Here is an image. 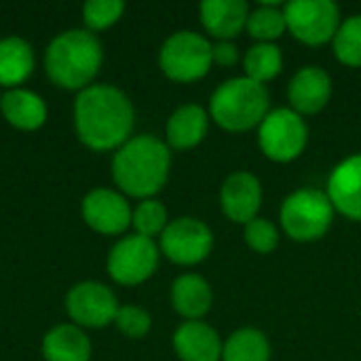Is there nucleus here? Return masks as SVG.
I'll use <instances>...</instances> for the list:
<instances>
[{
  "label": "nucleus",
  "instance_id": "f257e3e1",
  "mask_svg": "<svg viewBox=\"0 0 361 361\" xmlns=\"http://www.w3.org/2000/svg\"><path fill=\"white\" fill-rule=\"evenodd\" d=\"M133 123L135 112L131 99L112 85H89L76 97V135L91 150H118L131 140Z\"/></svg>",
  "mask_w": 361,
  "mask_h": 361
},
{
  "label": "nucleus",
  "instance_id": "f03ea898",
  "mask_svg": "<svg viewBox=\"0 0 361 361\" xmlns=\"http://www.w3.org/2000/svg\"><path fill=\"white\" fill-rule=\"evenodd\" d=\"M171 152L154 135H135L127 140L112 159V178L116 186L135 199H152L167 182Z\"/></svg>",
  "mask_w": 361,
  "mask_h": 361
},
{
  "label": "nucleus",
  "instance_id": "7ed1b4c3",
  "mask_svg": "<svg viewBox=\"0 0 361 361\" xmlns=\"http://www.w3.org/2000/svg\"><path fill=\"white\" fill-rule=\"evenodd\" d=\"M104 51L89 30H68L57 34L47 47L44 70L53 85L70 91H82L97 76Z\"/></svg>",
  "mask_w": 361,
  "mask_h": 361
},
{
  "label": "nucleus",
  "instance_id": "20e7f679",
  "mask_svg": "<svg viewBox=\"0 0 361 361\" xmlns=\"http://www.w3.org/2000/svg\"><path fill=\"white\" fill-rule=\"evenodd\" d=\"M267 114L269 91L247 76L224 80L209 99V116L228 133H243L260 127Z\"/></svg>",
  "mask_w": 361,
  "mask_h": 361
},
{
  "label": "nucleus",
  "instance_id": "39448f33",
  "mask_svg": "<svg viewBox=\"0 0 361 361\" xmlns=\"http://www.w3.org/2000/svg\"><path fill=\"white\" fill-rule=\"evenodd\" d=\"M334 205L324 190L300 188L286 197L279 220L283 233L298 243L319 241L334 222Z\"/></svg>",
  "mask_w": 361,
  "mask_h": 361
},
{
  "label": "nucleus",
  "instance_id": "423d86ee",
  "mask_svg": "<svg viewBox=\"0 0 361 361\" xmlns=\"http://www.w3.org/2000/svg\"><path fill=\"white\" fill-rule=\"evenodd\" d=\"M212 63L209 40L190 30L171 34L159 53V66L163 74L173 82L201 80L209 72Z\"/></svg>",
  "mask_w": 361,
  "mask_h": 361
},
{
  "label": "nucleus",
  "instance_id": "0eeeda50",
  "mask_svg": "<svg viewBox=\"0 0 361 361\" xmlns=\"http://www.w3.org/2000/svg\"><path fill=\"white\" fill-rule=\"evenodd\" d=\"M309 142V127L305 118L292 108H277L264 116L258 127V146L267 159L275 163H290L298 159Z\"/></svg>",
  "mask_w": 361,
  "mask_h": 361
},
{
  "label": "nucleus",
  "instance_id": "6e6552de",
  "mask_svg": "<svg viewBox=\"0 0 361 361\" xmlns=\"http://www.w3.org/2000/svg\"><path fill=\"white\" fill-rule=\"evenodd\" d=\"M283 15L292 36L309 47L332 42L341 27V11L332 0H292Z\"/></svg>",
  "mask_w": 361,
  "mask_h": 361
},
{
  "label": "nucleus",
  "instance_id": "1a4fd4ad",
  "mask_svg": "<svg viewBox=\"0 0 361 361\" xmlns=\"http://www.w3.org/2000/svg\"><path fill=\"white\" fill-rule=\"evenodd\" d=\"M159 267V247L152 239L129 235L116 241L108 254V273L121 286H140L154 275Z\"/></svg>",
  "mask_w": 361,
  "mask_h": 361
},
{
  "label": "nucleus",
  "instance_id": "9d476101",
  "mask_svg": "<svg viewBox=\"0 0 361 361\" xmlns=\"http://www.w3.org/2000/svg\"><path fill=\"white\" fill-rule=\"evenodd\" d=\"M214 250L212 228L190 216L176 218L161 233V252L176 264L192 267L203 262Z\"/></svg>",
  "mask_w": 361,
  "mask_h": 361
},
{
  "label": "nucleus",
  "instance_id": "9b49d317",
  "mask_svg": "<svg viewBox=\"0 0 361 361\" xmlns=\"http://www.w3.org/2000/svg\"><path fill=\"white\" fill-rule=\"evenodd\" d=\"M70 319L82 328H106L114 324L118 300L114 292L99 281H80L66 296Z\"/></svg>",
  "mask_w": 361,
  "mask_h": 361
},
{
  "label": "nucleus",
  "instance_id": "f8f14e48",
  "mask_svg": "<svg viewBox=\"0 0 361 361\" xmlns=\"http://www.w3.org/2000/svg\"><path fill=\"white\" fill-rule=\"evenodd\" d=\"M82 220L89 228L102 235H121L131 226V207L123 195L110 188H95L85 195Z\"/></svg>",
  "mask_w": 361,
  "mask_h": 361
},
{
  "label": "nucleus",
  "instance_id": "ddd939ff",
  "mask_svg": "<svg viewBox=\"0 0 361 361\" xmlns=\"http://www.w3.org/2000/svg\"><path fill=\"white\" fill-rule=\"evenodd\" d=\"M262 205V184L250 171L231 173L220 188V207L235 224H250Z\"/></svg>",
  "mask_w": 361,
  "mask_h": 361
},
{
  "label": "nucleus",
  "instance_id": "4468645a",
  "mask_svg": "<svg viewBox=\"0 0 361 361\" xmlns=\"http://www.w3.org/2000/svg\"><path fill=\"white\" fill-rule=\"evenodd\" d=\"M330 97H332V78L319 66L300 68L288 85L290 106L300 116H311L322 112L328 106Z\"/></svg>",
  "mask_w": 361,
  "mask_h": 361
},
{
  "label": "nucleus",
  "instance_id": "2eb2a0df",
  "mask_svg": "<svg viewBox=\"0 0 361 361\" xmlns=\"http://www.w3.org/2000/svg\"><path fill=\"white\" fill-rule=\"evenodd\" d=\"M326 195L336 212L353 222H361V154H353L334 167Z\"/></svg>",
  "mask_w": 361,
  "mask_h": 361
},
{
  "label": "nucleus",
  "instance_id": "dca6fc26",
  "mask_svg": "<svg viewBox=\"0 0 361 361\" xmlns=\"http://www.w3.org/2000/svg\"><path fill=\"white\" fill-rule=\"evenodd\" d=\"M224 343L203 322H184L173 334V351L182 361H220Z\"/></svg>",
  "mask_w": 361,
  "mask_h": 361
},
{
  "label": "nucleus",
  "instance_id": "f3484780",
  "mask_svg": "<svg viewBox=\"0 0 361 361\" xmlns=\"http://www.w3.org/2000/svg\"><path fill=\"white\" fill-rule=\"evenodd\" d=\"M201 23L218 40L237 38L247 25L250 6L245 0H205L201 2Z\"/></svg>",
  "mask_w": 361,
  "mask_h": 361
},
{
  "label": "nucleus",
  "instance_id": "a211bd4d",
  "mask_svg": "<svg viewBox=\"0 0 361 361\" xmlns=\"http://www.w3.org/2000/svg\"><path fill=\"white\" fill-rule=\"evenodd\" d=\"M0 110L8 125L21 131L40 129L47 121V104L44 99L27 89H8L0 97Z\"/></svg>",
  "mask_w": 361,
  "mask_h": 361
},
{
  "label": "nucleus",
  "instance_id": "6ab92c4d",
  "mask_svg": "<svg viewBox=\"0 0 361 361\" xmlns=\"http://www.w3.org/2000/svg\"><path fill=\"white\" fill-rule=\"evenodd\" d=\"M214 294L209 283L195 273L180 275L171 286V305L188 322H199L212 309Z\"/></svg>",
  "mask_w": 361,
  "mask_h": 361
},
{
  "label": "nucleus",
  "instance_id": "aec40b11",
  "mask_svg": "<svg viewBox=\"0 0 361 361\" xmlns=\"http://www.w3.org/2000/svg\"><path fill=\"white\" fill-rule=\"evenodd\" d=\"M209 116L199 104L180 106L167 121V144L176 150H190L199 146L207 133Z\"/></svg>",
  "mask_w": 361,
  "mask_h": 361
},
{
  "label": "nucleus",
  "instance_id": "412c9836",
  "mask_svg": "<svg viewBox=\"0 0 361 361\" xmlns=\"http://www.w3.org/2000/svg\"><path fill=\"white\" fill-rule=\"evenodd\" d=\"M42 355L47 361H89L91 343L78 326H55L42 338Z\"/></svg>",
  "mask_w": 361,
  "mask_h": 361
},
{
  "label": "nucleus",
  "instance_id": "4be33fe9",
  "mask_svg": "<svg viewBox=\"0 0 361 361\" xmlns=\"http://www.w3.org/2000/svg\"><path fill=\"white\" fill-rule=\"evenodd\" d=\"M34 70V51L27 40L8 36L0 40V85L15 89Z\"/></svg>",
  "mask_w": 361,
  "mask_h": 361
},
{
  "label": "nucleus",
  "instance_id": "5701e85b",
  "mask_svg": "<svg viewBox=\"0 0 361 361\" xmlns=\"http://www.w3.org/2000/svg\"><path fill=\"white\" fill-rule=\"evenodd\" d=\"M222 361H271V343L264 332L241 328L226 338Z\"/></svg>",
  "mask_w": 361,
  "mask_h": 361
},
{
  "label": "nucleus",
  "instance_id": "b1692460",
  "mask_svg": "<svg viewBox=\"0 0 361 361\" xmlns=\"http://www.w3.org/2000/svg\"><path fill=\"white\" fill-rule=\"evenodd\" d=\"M245 76L254 82H269L277 78L283 70V55L281 49L273 42H258L247 49L243 57Z\"/></svg>",
  "mask_w": 361,
  "mask_h": 361
},
{
  "label": "nucleus",
  "instance_id": "393cba45",
  "mask_svg": "<svg viewBox=\"0 0 361 361\" xmlns=\"http://www.w3.org/2000/svg\"><path fill=\"white\" fill-rule=\"evenodd\" d=\"M245 30L258 42H273V40L281 38L288 30L283 8L275 2H264L260 6H256L254 11H250Z\"/></svg>",
  "mask_w": 361,
  "mask_h": 361
},
{
  "label": "nucleus",
  "instance_id": "a878e982",
  "mask_svg": "<svg viewBox=\"0 0 361 361\" xmlns=\"http://www.w3.org/2000/svg\"><path fill=\"white\" fill-rule=\"evenodd\" d=\"M332 47L341 63L349 68H361V15H351L341 21Z\"/></svg>",
  "mask_w": 361,
  "mask_h": 361
},
{
  "label": "nucleus",
  "instance_id": "bb28decb",
  "mask_svg": "<svg viewBox=\"0 0 361 361\" xmlns=\"http://www.w3.org/2000/svg\"><path fill=\"white\" fill-rule=\"evenodd\" d=\"M131 224L135 228V235H142V237L152 239V237L161 235L167 228V224H169L167 222V209L157 199H144L133 209Z\"/></svg>",
  "mask_w": 361,
  "mask_h": 361
},
{
  "label": "nucleus",
  "instance_id": "cd10ccee",
  "mask_svg": "<svg viewBox=\"0 0 361 361\" xmlns=\"http://www.w3.org/2000/svg\"><path fill=\"white\" fill-rule=\"evenodd\" d=\"M123 11L125 2L121 0H89L82 4V21L89 32H99L116 23Z\"/></svg>",
  "mask_w": 361,
  "mask_h": 361
},
{
  "label": "nucleus",
  "instance_id": "c85d7f7f",
  "mask_svg": "<svg viewBox=\"0 0 361 361\" xmlns=\"http://www.w3.org/2000/svg\"><path fill=\"white\" fill-rule=\"evenodd\" d=\"M245 243L256 254H271L279 245V231L277 226L267 218H254L250 224H245Z\"/></svg>",
  "mask_w": 361,
  "mask_h": 361
},
{
  "label": "nucleus",
  "instance_id": "c756f323",
  "mask_svg": "<svg viewBox=\"0 0 361 361\" xmlns=\"http://www.w3.org/2000/svg\"><path fill=\"white\" fill-rule=\"evenodd\" d=\"M114 324H116L118 332L125 334L127 338H144L150 332L152 319H150L148 311H144L142 307L125 305V307H118Z\"/></svg>",
  "mask_w": 361,
  "mask_h": 361
},
{
  "label": "nucleus",
  "instance_id": "7c9ffc66",
  "mask_svg": "<svg viewBox=\"0 0 361 361\" xmlns=\"http://www.w3.org/2000/svg\"><path fill=\"white\" fill-rule=\"evenodd\" d=\"M212 61L224 68H231L239 61V49L233 40H218L212 44Z\"/></svg>",
  "mask_w": 361,
  "mask_h": 361
}]
</instances>
